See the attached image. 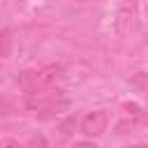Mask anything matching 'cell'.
<instances>
[{
	"mask_svg": "<svg viewBox=\"0 0 148 148\" xmlns=\"http://www.w3.org/2000/svg\"><path fill=\"white\" fill-rule=\"evenodd\" d=\"M9 46H12V32L9 30H2L0 32V58H7L9 56Z\"/></svg>",
	"mask_w": 148,
	"mask_h": 148,
	"instance_id": "cell-6",
	"label": "cell"
},
{
	"mask_svg": "<svg viewBox=\"0 0 148 148\" xmlns=\"http://www.w3.org/2000/svg\"><path fill=\"white\" fill-rule=\"evenodd\" d=\"M118 25H120L123 32L134 30V25H136V2H134V0H120Z\"/></svg>",
	"mask_w": 148,
	"mask_h": 148,
	"instance_id": "cell-4",
	"label": "cell"
},
{
	"mask_svg": "<svg viewBox=\"0 0 148 148\" xmlns=\"http://www.w3.org/2000/svg\"><path fill=\"white\" fill-rule=\"evenodd\" d=\"M28 148H46V141H44V136H42V134H35V136H30V141H28Z\"/></svg>",
	"mask_w": 148,
	"mask_h": 148,
	"instance_id": "cell-7",
	"label": "cell"
},
{
	"mask_svg": "<svg viewBox=\"0 0 148 148\" xmlns=\"http://www.w3.org/2000/svg\"><path fill=\"white\" fill-rule=\"evenodd\" d=\"M60 79H62V67L60 65H46V67H39V69H25L18 76V86L25 95H30V92L51 88Z\"/></svg>",
	"mask_w": 148,
	"mask_h": 148,
	"instance_id": "cell-1",
	"label": "cell"
},
{
	"mask_svg": "<svg viewBox=\"0 0 148 148\" xmlns=\"http://www.w3.org/2000/svg\"><path fill=\"white\" fill-rule=\"evenodd\" d=\"M25 109L32 113H39V116H53V113L67 109V97L62 95V90H51V88L37 90L25 97Z\"/></svg>",
	"mask_w": 148,
	"mask_h": 148,
	"instance_id": "cell-2",
	"label": "cell"
},
{
	"mask_svg": "<svg viewBox=\"0 0 148 148\" xmlns=\"http://www.w3.org/2000/svg\"><path fill=\"white\" fill-rule=\"evenodd\" d=\"M79 2H88V0H79Z\"/></svg>",
	"mask_w": 148,
	"mask_h": 148,
	"instance_id": "cell-11",
	"label": "cell"
},
{
	"mask_svg": "<svg viewBox=\"0 0 148 148\" xmlns=\"http://www.w3.org/2000/svg\"><path fill=\"white\" fill-rule=\"evenodd\" d=\"M69 148H95V143H88V141H81V143H72Z\"/></svg>",
	"mask_w": 148,
	"mask_h": 148,
	"instance_id": "cell-9",
	"label": "cell"
},
{
	"mask_svg": "<svg viewBox=\"0 0 148 148\" xmlns=\"http://www.w3.org/2000/svg\"><path fill=\"white\" fill-rule=\"evenodd\" d=\"M141 118H143V111H141L136 104H123L120 123H118V132H127V127H134Z\"/></svg>",
	"mask_w": 148,
	"mask_h": 148,
	"instance_id": "cell-5",
	"label": "cell"
},
{
	"mask_svg": "<svg viewBox=\"0 0 148 148\" xmlns=\"http://www.w3.org/2000/svg\"><path fill=\"white\" fill-rule=\"evenodd\" d=\"M0 148H23L18 141H14V139H2L0 141Z\"/></svg>",
	"mask_w": 148,
	"mask_h": 148,
	"instance_id": "cell-8",
	"label": "cell"
},
{
	"mask_svg": "<svg viewBox=\"0 0 148 148\" xmlns=\"http://www.w3.org/2000/svg\"><path fill=\"white\" fill-rule=\"evenodd\" d=\"M130 148H148V143H136V146H130Z\"/></svg>",
	"mask_w": 148,
	"mask_h": 148,
	"instance_id": "cell-10",
	"label": "cell"
},
{
	"mask_svg": "<svg viewBox=\"0 0 148 148\" xmlns=\"http://www.w3.org/2000/svg\"><path fill=\"white\" fill-rule=\"evenodd\" d=\"M106 123H109V118H106L104 111H90L81 120V132L86 136H99V134H104Z\"/></svg>",
	"mask_w": 148,
	"mask_h": 148,
	"instance_id": "cell-3",
	"label": "cell"
}]
</instances>
